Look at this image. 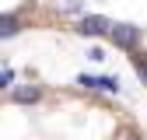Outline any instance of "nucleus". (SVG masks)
I'll list each match as a JSON object with an SVG mask.
<instances>
[{"instance_id":"obj_6","label":"nucleus","mask_w":147,"mask_h":140,"mask_svg":"<svg viewBox=\"0 0 147 140\" xmlns=\"http://www.w3.org/2000/svg\"><path fill=\"white\" fill-rule=\"evenodd\" d=\"M0 84H4V88H11V84H14V70H11V67L0 74Z\"/></svg>"},{"instance_id":"obj_1","label":"nucleus","mask_w":147,"mask_h":140,"mask_svg":"<svg viewBox=\"0 0 147 140\" xmlns=\"http://www.w3.org/2000/svg\"><path fill=\"white\" fill-rule=\"evenodd\" d=\"M140 35H144V28H137V25H130V21H119V25H112V32H109V39H112V46L116 49H137L140 46Z\"/></svg>"},{"instance_id":"obj_7","label":"nucleus","mask_w":147,"mask_h":140,"mask_svg":"<svg viewBox=\"0 0 147 140\" xmlns=\"http://www.w3.org/2000/svg\"><path fill=\"white\" fill-rule=\"evenodd\" d=\"M126 140H140V137H137V133H130V137H126Z\"/></svg>"},{"instance_id":"obj_5","label":"nucleus","mask_w":147,"mask_h":140,"mask_svg":"<svg viewBox=\"0 0 147 140\" xmlns=\"http://www.w3.org/2000/svg\"><path fill=\"white\" fill-rule=\"evenodd\" d=\"M133 67H137V77L147 84V56H133Z\"/></svg>"},{"instance_id":"obj_4","label":"nucleus","mask_w":147,"mask_h":140,"mask_svg":"<svg viewBox=\"0 0 147 140\" xmlns=\"http://www.w3.org/2000/svg\"><path fill=\"white\" fill-rule=\"evenodd\" d=\"M0 35H4V39L18 35V18L14 14H4V18H0Z\"/></svg>"},{"instance_id":"obj_3","label":"nucleus","mask_w":147,"mask_h":140,"mask_svg":"<svg viewBox=\"0 0 147 140\" xmlns=\"http://www.w3.org/2000/svg\"><path fill=\"white\" fill-rule=\"evenodd\" d=\"M11 98H14L18 105H35V102L42 98V91H39V88H35V84H32V88L25 84V88H14V91H11Z\"/></svg>"},{"instance_id":"obj_2","label":"nucleus","mask_w":147,"mask_h":140,"mask_svg":"<svg viewBox=\"0 0 147 140\" xmlns=\"http://www.w3.org/2000/svg\"><path fill=\"white\" fill-rule=\"evenodd\" d=\"M77 32L88 35V39H95V35L112 32V21H109V18H102V14H88V18H81V28H77Z\"/></svg>"}]
</instances>
